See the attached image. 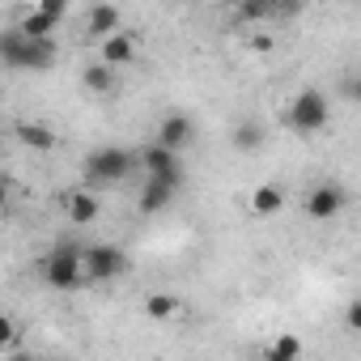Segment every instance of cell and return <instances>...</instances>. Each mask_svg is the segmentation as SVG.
<instances>
[{"label": "cell", "mask_w": 361, "mask_h": 361, "mask_svg": "<svg viewBox=\"0 0 361 361\" xmlns=\"http://www.w3.org/2000/svg\"><path fill=\"white\" fill-rule=\"evenodd\" d=\"M251 47H255V51H268V47H272V39H268V35H264V39L255 35V39H251Z\"/></svg>", "instance_id": "cell-25"}, {"label": "cell", "mask_w": 361, "mask_h": 361, "mask_svg": "<svg viewBox=\"0 0 361 361\" xmlns=\"http://www.w3.org/2000/svg\"><path fill=\"white\" fill-rule=\"evenodd\" d=\"M361 323V306L357 302H348V327H357Z\"/></svg>", "instance_id": "cell-23"}, {"label": "cell", "mask_w": 361, "mask_h": 361, "mask_svg": "<svg viewBox=\"0 0 361 361\" xmlns=\"http://www.w3.org/2000/svg\"><path fill=\"white\" fill-rule=\"evenodd\" d=\"M43 281L60 293H73L85 285V272H81V251L77 247H56L47 259H43Z\"/></svg>", "instance_id": "cell-5"}, {"label": "cell", "mask_w": 361, "mask_h": 361, "mask_svg": "<svg viewBox=\"0 0 361 361\" xmlns=\"http://www.w3.org/2000/svg\"><path fill=\"white\" fill-rule=\"evenodd\" d=\"M145 314H149V319H174V314H178V298H174V293H153V298L145 302Z\"/></svg>", "instance_id": "cell-18"}, {"label": "cell", "mask_w": 361, "mask_h": 361, "mask_svg": "<svg viewBox=\"0 0 361 361\" xmlns=\"http://www.w3.org/2000/svg\"><path fill=\"white\" fill-rule=\"evenodd\" d=\"M344 204H348V192H344L340 183H314L310 196H306V217H314V221H331V217L344 213Z\"/></svg>", "instance_id": "cell-7"}, {"label": "cell", "mask_w": 361, "mask_h": 361, "mask_svg": "<svg viewBox=\"0 0 361 361\" xmlns=\"http://www.w3.org/2000/svg\"><path fill=\"white\" fill-rule=\"evenodd\" d=\"M170 200H174V188H166V183H153V178H145V188H140V213H145V217H153V213L170 209Z\"/></svg>", "instance_id": "cell-14"}, {"label": "cell", "mask_w": 361, "mask_h": 361, "mask_svg": "<svg viewBox=\"0 0 361 361\" xmlns=\"http://www.w3.org/2000/svg\"><path fill=\"white\" fill-rule=\"evenodd\" d=\"M281 209H285V192H281V188L264 183V188L251 192V213H255V217H276Z\"/></svg>", "instance_id": "cell-15"}, {"label": "cell", "mask_w": 361, "mask_h": 361, "mask_svg": "<svg viewBox=\"0 0 361 361\" xmlns=\"http://www.w3.org/2000/svg\"><path fill=\"white\" fill-rule=\"evenodd\" d=\"M56 26H60V22H56V18H47L39 5L22 9V18H18V30H22V35H30V39H51V35H56Z\"/></svg>", "instance_id": "cell-12"}, {"label": "cell", "mask_w": 361, "mask_h": 361, "mask_svg": "<svg viewBox=\"0 0 361 361\" xmlns=\"http://www.w3.org/2000/svg\"><path fill=\"white\" fill-rule=\"evenodd\" d=\"M13 132H18V140H22L26 149H35V153H51V149H56V132H51L47 123H35V119H22V123H18Z\"/></svg>", "instance_id": "cell-11"}, {"label": "cell", "mask_w": 361, "mask_h": 361, "mask_svg": "<svg viewBox=\"0 0 361 361\" xmlns=\"http://www.w3.org/2000/svg\"><path fill=\"white\" fill-rule=\"evenodd\" d=\"M13 361H39V357H30V353H18V357H13Z\"/></svg>", "instance_id": "cell-26"}, {"label": "cell", "mask_w": 361, "mask_h": 361, "mask_svg": "<svg viewBox=\"0 0 361 361\" xmlns=\"http://www.w3.org/2000/svg\"><path fill=\"white\" fill-rule=\"evenodd\" d=\"M234 145H238L243 153L259 149V145H264V128H259V123H251V119H247V123H238V132H234Z\"/></svg>", "instance_id": "cell-19"}, {"label": "cell", "mask_w": 361, "mask_h": 361, "mask_svg": "<svg viewBox=\"0 0 361 361\" xmlns=\"http://www.w3.org/2000/svg\"><path fill=\"white\" fill-rule=\"evenodd\" d=\"M268 13H272L268 0H243V5H238V18H243V22H264Z\"/></svg>", "instance_id": "cell-20"}, {"label": "cell", "mask_w": 361, "mask_h": 361, "mask_svg": "<svg viewBox=\"0 0 361 361\" xmlns=\"http://www.w3.org/2000/svg\"><path fill=\"white\" fill-rule=\"evenodd\" d=\"M289 128L293 132H302V136H310V132H323L327 128V119H331V102H327V94L323 90H302V94H293V102H289Z\"/></svg>", "instance_id": "cell-3"}, {"label": "cell", "mask_w": 361, "mask_h": 361, "mask_svg": "<svg viewBox=\"0 0 361 361\" xmlns=\"http://www.w3.org/2000/svg\"><path fill=\"white\" fill-rule=\"evenodd\" d=\"M196 140V123L188 119V115H166L161 123H157V136H153V145H161V149H170V153H178V149H188Z\"/></svg>", "instance_id": "cell-8"}, {"label": "cell", "mask_w": 361, "mask_h": 361, "mask_svg": "<svg viewBox=\"0 0 361 361\" xmlns=\"http://www.w3.org/2000/svg\"><path fill=\"white\" fill-rule=\"evenodd\" d=\"M259 361H302V340L285 331V336H276V340L264 348V357H259Z\"/></svg>", "instance_id": "cell-16"}, {"label": "cell", "mask_w": 361, "mask_h": 361, "mask_svg": "<svg viewBox=\"0 0 361 361\" xmlns=\"http://www.w3.org/2000/svg\"><path fill=\"white\" fill-rule=\"evenodd\" d=\"M56 56H60L56 39H30V35H22L18 26L0 30V64H5V68L47 73V68L56 64Z\"/></svg>", "instance_id": "cell-1"}, {"label": "cell", "mask_w": 361, "mask_h": 361, "mask_svg": "<svg viewBox=\"0 0 361 361\" xmlns=\"http://www.w3.org/2000/svg\"><path fill=\"white\" fill-rule=\"evenodd\" d=\"M132 60H136V39H132L128 30L102 39V56H98V64H106V68L115 73V68H128Z\"/></svg>", "instance_id": "cell-9"}, {"label": "cell", "mask_w": 361, "mask_h": 361, "mask_svg": "<svg viewBox=\"0 0 361 361\" xmlns=\"http://www.w3.org/2000/svg\"><path fill=\"white\" fill-rule=\"evenodd\" d=\"M136 170H140L136 149H123V145H102V149H94L85 157V178H90V183H98V188L123 183V178L136 174Z\"/></svg>", "instance_id": "cell-2"}, {"label": "cell", "mask_w": 361, "mask_h": 361, "mask_svg": "<svg viewBox=\"0 0 361 361\" xmlns=\"http://www.w3.org/2000/svg\"><path fill=\"white\" fill-rule=\"evenodd\" d=\"M136 161H140V170H145V178H153V183H166V188H183V161H178V153H170V149H161V145H145L140 153H136Z\"/></svg>", "instance_id": "cell-6"}, {"label": "cell", "mask_w": 361, "mask_h": 361, "mask_svg": "<svg viewBox=\"0 0 361 361\" xmlns=\"http://www.w3.org/2000/svg\"><path fill=\"white\" fill-rule=\"evenodd\" d=\"M64 209H68V221H73V226H94L98 213H102L98 200H94V192H73Z\"/></svg>", "instance_id": "cell-13"}, {"label": "cell", "mask_w": 361, "mask_h": 361, "mask_svg": "<svg viewBox=\"0 0 361 361\" xmlns=\"http://www.w3.org/2000/svg\"><path fill=\"white\" fill-rule=\"evenodd\" d=\"M39 9H43L47 18H56V22H60V18L68 13V5H64V0H39Z\"/></svg>", "instance_id": "cell-22"}, {"label": "cell", "mask_w": 361, "mask_h": 361, "mask_svg": "<svg viewBox=\"0 0 361 361\" xmlns=\"http://www.w3.org/2000/svg\"><path fill=\"white\" fill-rule=\"evenodd\" d=\"M81 272L94 285H111V281H119L128 272V255L119 247H111V243H94V247L81 251Z\"/></svg>", "instance_id": "cell-4"}, {"label": "cell", "mask_w": 361, "mask_h": 361, "mask_svg": "<svg viewBox=\"0 0 361 361\" xmlns=\"http://www.w3.org/2000/svg\"><path fill=\"white\" fill-rule=\"evenodd\" d=\"M5 204H9V178L0 174V209H5Z\"/></svg>", "instance_id": "cell-24"}, {"label": "cell", "mask_w": 361, "mask_h": 361, "mask_svg": "<svg viewBox=\"0 0 361 361\" xmlns=\"http://www.w3.org/2000/svg\"><path fill=\"white\" fill-rule=\"evenodd\" d=\"M85 30H90V35L111 39V35H119V30H123V13H119L115 5H94V9H90V18H85Z\"/></svg>", "instance_id": "cell-10"}, {"label": "cell", "mask_w": 361, "mask_h": 361, "mask_svg": "<svg viewBox=\"0 0 361 361\" xmlns=\"http://www.w3.org/2000/svg\"><path fill=\"white\" fill-rule=\"evenodd\" d=\"M13 340H18V323H13L9 314H0V353L13 348Z\"/></svg>", "instance_id": "cell-21"}, {"label": "cell", "mask_w": 361, "mask_h": 361, "mask_svg": "<svg viewBox=\"0 0 361 361\" xmlns=\"http://www.w3.org/2000/svg\"><path fill=\"white\" fill-rule=\"evenodd\" d=\"M81 85H85L90 94H111V90H115V73H111L106 64H90V68L81 73Z\"/></svg>", "instance_id": "cell-17"}]
</instances>
